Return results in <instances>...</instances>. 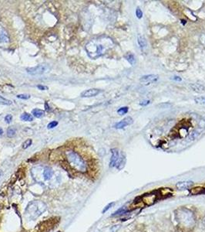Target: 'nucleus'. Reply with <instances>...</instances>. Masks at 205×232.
<instances>
[{
  "label": "nucleus",
  "instance_id": "17",
  "mask_svg": "<svg viewBox=\"0 0 205 232\" xmlns=\"http://www.w3.org/2000/svg\"><path fill=\"white\" fill-rule=\"evenodd\" d=\"M20 118H21L22 121H25V122H32L33 121V115L29 113H26V112H24L20 116Z\"/></svg>",
  "mask_w": 205,
  "mask_h": 232
},
{
  "label": "nucleus",
  "instance_id": "7",
  "mask_svg": "<svg viewBox=\"0 0 205 232\" xmlns=\"http://www.w3.org/2000/svg\"><path fill=\"white\" fill-rule=\"evenodd\" d=\"M133 122V120L131 117H126L125 118H123V120H121L120 122L116 123L115 125H114V128H117V129H121V128H123L124 127H127V126L131 125Z\"/></svg>",
  "mask_w": 205,
  "mask_h": 232
},
{
  "label": "nucleus",
  "instance_id": "24",
  "mask_svg": "<svg viewBox=\"0 0 205 232\" xmlns=\"http://www.w3.org/2000/svg\"><path fill=\"white\" fill-rule=\"evenodd\" d=\"M17 98L22 99V100H28V99L30 98V95H28V94H20V95H17Z\"/></svg>",
  "mask_w": 205,
  "mask_h": 232
},
{
  "label": "nucleus",
  "instance_id": "20",
  "mask_svg": "<svg viewBox=\"0 0 205 232\" xmlns=\"http://www.w3.org/2000/svg\"><path fill=\"white\" fill-rule=\"evenodd\" d=\"M12 101L8 100V99L4 98L3 97L0 96V104H4V105H10L12 104Z\"/></svg>",
  "mask_w": 205,
  "mask_h": 232
},
{
  "label": "nucleus",
  "instance_id": "8",
  "mask_svg": "<svg viewBox=\"0 0 205 232\" xmlns=\"http://www.w3.org/2000/svg\"><path fill=\"white\" fill-rule=\"evenodd\" d=\"M111 158H110V161H109V167L113 168L116 166L118 159L120 158V152L117 149H112L111 150Z\"/></svg>",
  "mask_w": 205,
  "mask_h": 232
},
{
  "label": "nucleus",
  "instance_id": "11",
  "mask_svg": "<svg viewBox=\"0 0 205 232\" xmlns=\"http://www.w3.org/2000/svg\"><path fill=\"white\" fill-rule=\"evenodd\" d=\"M193 185V182L191 181H182V182H178L176 185L177 188L179 190H187L190 189Z\"/></svg>",
  "mask_w": 205,
  "mask_h": 232
},
{
  "label": "nucleus",
  "instance_id": "2",
  "mask_svg": "<svg viewBox=\"0 0 205 232\" xmlns=\"http://www.w3.org/2000/svg\"><path fill=\"white\" fill-rule=\"evenodd\" d=\"M174 218L183 229H192L195 226V216L190 209L186 207H180L177 209L174 212Z\"/></svg>",
  "mask_w": 205,
  "mask_h": 232
},
{
  "label": "nucleus",
  "instance_id": "15",
  "mask_svg": "<svg viewBox=\"0 0 205 232\" xmlns=\"http://www.w3.org/2000/svg\"><path fill=\"white\" fill-rule=\"evenodd\" d=\"M137 42H138V45L141 49H144L146 47V39L144 36L139 34L137 36Z\"/></svg>",
  "mask_w": 205,
  "mask_h": 232
},
{
  "label": "nucleus",
  "instance_id": "23",
  "mask_svg": "<svg viewBox=\"0 0 205 232\" xmlns=\"http://www.w3.org/2000/svg\"><path fill=\"white\" fill-rule=\"evenodd\" d=\"M32 143H33V140L30 139L25 140V142H23V144H22V148H23L24 150H25V149H27V148H29V146H31Z\"/></svg>",
  "mask_w": 205,
  "mask_h": 232
},
{
  "label": "nucleus",
  "instance_id": "16",
  "mask_svg": "<svg viewBox=\"0 0 205 232\" xmlns=\"http://www.w3.org/2000/svg\"><path fill=\"white\" fill-rule=\"evenodd\" d=\"M44 114H45V112L41 110V109H39V108H35V109H33V112H32V115L37 118L43 117V116L44 115Z\"/></svg>",
  "mask_w": 205,
  "mask_h": 232
},
{
  "label": "nucleus",
  "instance_id": "25",
  "mask_svg": "<svg viewBox=\"0 0 205 232\" xmlns=\"http://www.w3.org/2000/svg\"><path fill=\"white\" fill-rule=\"evenodd\" d=\"M58 125V122L57 121H53V122H49V124L47 125V128H49V129H51V128H55L56 126H57Z\"/></svg>",
  "mask_w": 205,
  "mask_h": 232
},
{
  "label": "nucleus",
  "instance_id": "22",
  "mask_svg": "<svg viewBox=\"0 0 205 232\" xmlns=\"http://www.w3.org/2000/svg\"><path fill=\"white\" fill-rule=\"evenodd\" d=\"M194 101L197 104H205V97H197V98L194 99Z\"/></svg>",
  "mask_w": 205,
  "mask_h": 232
},
{
  "label": "nucleus",
  "instance_id": "30",
  "mask_svg": "<svg viewBox=\"0 0 205 232\" xmlns=\"http://www.w3.org/2000/svg\"><path fill=\"white\" fill-rule=\"evenodd\" d=\"M37 88L39 89V90H48V87L46 86H44V85H37Z\"/></svg>",
  "mask_w": 205,
  "mask_h": 232
},
{
  "label": "nucleus",
  "instance_id": "13",
  "mask_svg": "<svg viewBox=\"0 0 205 232\" xmlns=\"http://www.w3.org/2000/svg\"><path fill=\"white\" fill-rule=\"evenodd\" d=\"M125 165H126V157L125 155H124V154L121 153L120 155V158L119 159H118V162H117V165H116V167L119 169V170H120V169H123V167L125 166Z\"/></svg>",
  "mask_w": 205,
  "mask_h": 232
},
{
  "label": "nucleus",
  "instance_id": "19",
  "mask_svg": "<svg viewBox=\"0 0 205 232\" xmlns=\"http://www.w3.org/2000/svg\"><path fill=\"white\" fill-rule=\"evenodd\" d=\"M16 129L14 127H9L7 129V136L9 138H12L16 136Z\"/></svg>",
  "mask_w": 205,
  "mask_h": 232
},
{
  "label": "nucleus",
  "instance_id": "4",
  "mask_svg": "<svg viewBox=\"0 0 205 232\" xmlns=\"http://www.w3.org/2000/svg\"><path fill=\"white\" fill-rule=\"evenodd\" d=\"M47 210V205L41 201H32L25 208V215L29 220H35Z\"/></svg>",
  "mask_w": 205,
  "mask_h": 232
},
{
  "label": "nucleus",
  "instance_id": "14",
  "mask_svg": "<svg viewBox=\"0 0 205 232\" xmlns=\"http://www.w3.org/2000/svg\"><path fill=\"white\" fill-rule=\"evenodd\" d=\"M191 88L193 91L197 93H203L205 91V87L201 84H191Z\"/></svg>",
  "mask_w": 205,
  "mask_h": 232
},
{
  "label": "nucleus",
  "instance_id": "31",
  "mask_svg": "<svg viewBox=\"0 0 205 232\" xmlns=\"http://www.w3.org/2000/svg\"><path fill=\"white\" fill-rule=\"evenodd\" d=\"M173 80H174V81H181L182 79L180 78V77H178V76H174V77H173Z\"/></svg>",
  "mask_w": 205,
  "mask_h": 232
},
{
  "label": "nucleus",
  "instance_id": "28",
  "mask_svg": "<svg viewBox=\"0 0 205 232\" xmlns=\"http://www.w3.org/2000/svg\"><path fill=\"white\" fill-rule=\"evenodd\" d=\"M113 205H114V203H110V204H108L107 206H106L105 208H104V210H103V214H104V213H105V212H106V211H107L108 210H109V209L111 208V206H113Z\"/></svg>",
  "mask_w": 205,
  "mask_h": 232
},
{
  "label": "nucleus",
  "instance_id": "29",
  "mask_svg": "<svg viewBox=\"0 0 205 232\" xmlns=\"http://www.w3.org/2000/svg\"><path fill=\"white\" fill-rule=\"evenodd\" d=\"M151 103V101L149 100H146V101H141L140 102V104L141 105H142V106H146V105H147V104H149Z\"/></svg>",
  "mask_w": 205,
  "mask_h": 232
},
{
  "label": "nucleus",
  "instance_id": "12",
  "mask_svg": "<svg viewBox=\"0 0 205 232\" xmlns=\"http://www.w3.org/2000/svg\"><path fill=\"white\" fill-rule=\"evenodd\" d=\"M54 172L51 168L46 167L43 169V179L46 181L50 180L52 179V177H53Z\"/></svg>",
  "mask_w": 205,
  "mask_h": 232
},
{
  "label": "nucleus",
  "instance_id": "32",
  "mask_svg": "<svg viewBox=\"0 0 205 232\" xmlns=\"http://www.w3.org/2000/svg\"><path fill=\"white\" fill-rule=\"evenodd\" d=\"M45 107H46V111L50 110V109H49V106H48V104H47V103H46L45 104Z\"/></svg>",
  "mask_w": 205,
  "mask_h": 232
},
{
  "label": "nucleus",
  "instance_id": "1",
  "mask_svg": "<svg viewBox=\"0 0 205 232\" xmlns=\"http://www.w3.org/2000/svg\"><path fill=\"white\" fill-rule=\"evenodd\" d=\"M112 46L111 39L109 38H99L93 39L86 45V50L91 59L96 60L104 55Z\"/></svg>",
  "mask_w": 205,
  "mask_h": 232
},
{
  "label": "nucleus",
  "instance_id": "33",
  "mask_svg": "<svg viewBox=\"0 0 205 232\" xmlns=\"http://www.w3.org/2000/svg\"><path fill=\"white\" fill-rule=\"evenodd\" d=\"M2 133H3V130H2V128H0V136H2Z\"/></svg>",
  "mask_w": 205,
  "mask_h": 232
},
{
  "label": "nucleus",
  "instance_id": "21",
  "mask_svg": "<svg viewBox=\"0 0 205 232\" xmlns=\"http://www.w3.org/2000/svg\"><path fill=\"white\" fill-rule=\"evenodd\" d=\"M127 112H128V108L127 107H122V108H119L117 110V113L120 115H123L127 114Z\"/></svg>",
  "mask_w": 205,
  "mask_h": 232
},
{
  "label": "nucleus",
  "instance_id": "18",
  "mask_svg": "<svg viewBox=\"0 0 205 232\" xmlns=\"http://www.w3.org/2000/svg\"><path fill=\"white\" fill-rule=\"evenodd\" d=\"M125 58L129 62L130 64L134 65L136 63V58H135V56L133 55V53H127L125 55Z\"/></svg>",
  "mask_w": 205,
  "mask_h": 232
},
{
  "label": "nucleus",
  "instance_id": "27",
  "mask_svg": "<svg viewBox=\"0 0 205 232\" xmlns=\"http://www.w3.org/2000/svg\"><path fill=\"white\" fill-rule=\"evenodd\" d=\"M5 121H6V123H8V124L11 123L12 121V116L11 115H6V117H5Z\"/></svg>",
  "mask_w": 205,
  "mask_h": 232
},
{
  "label": "nucleus",
  "instance_id": "6",
  "mask_svg": "<svg viewBox=\"0 0 205 232\" xmlns=\"http://www.w3.org/2000/svg\"><path fill=\"white\" fill-rule=\"evenodd\" d=\"M159 79V76L156 74H147L142 76L140 78V82L143 85H150L153 83L157 81Z\"/></svg>",
  "mask_w": 205,
  "mask_h": 232
},
{
  "label": "nucleus",
  "instance_id": "9",
  "mask_svg": "<svg viewBox=\"0 0 205 232\" xmlns=\"http://www.w3.org/2000/svg\"><path fill=\"white\" fill-rule=\"evenodd\" d=\"M101 90L97 88H90L88 90H84L81 93V97L82 98H92L99 95Z\"/></svg>",
  "mask_w": 205,
  "mask_h": 232
},
{
  "label": "nucleus",
  "instance_id": "5",
  "mask_svg": "<svg viewBox=\"0 0 205 232\" xmlns=\"http://www.w3.org/2000/svg\"><path fill=\"white\" fill-rule=\"evenodd\" d=\"M49 70V67L48 64H39L33 67H29L26 68V71L29 74L31 75H40L45 74L46 72Z\"/></svg>",
  "mask_w": 205,
  "mask_h": 232
},
{
  "label": "nucleus",
  "instance_id": "10",
  "mask_svg": "<svg viewBox=\"0 0 205 232\" xmlns=\"http://www.w3.org/2000/svg\"><path fill=\"white\" fill-rule=\"evenodd\" d=\"M9 41L10 38L8 33H7V31L5 30L4 28L0 25V43H7Z\"/></svg>",
  "mask_w": 205,
  "mask_h": 232
},
{
  "label": "nucleus",
  "instance_id": "3",
  "mask_svg": "<svg viewBox=\"0 0 205 232\" xmlns=\"http://www.w3.org/2000/svg\"><path fill=\"white\" fill-rule=\"evenodd\" d=\"M66 159L70 167L79 173H85L87 171V165L83 158L76 151H66Z\"/></svg>",
  "mask_w": 205,
  "mask_h": 232
},
{
  "label": "nucleus",
  "instance_id": "26",
  "mask_svg": "<svg viewBox=\"0 0 205 232\" xmlns=\"http://www.w3.org/2000/svg\"><path fill=\"white\" fill-rule=\"evenodd\" d=\"M136 15H137V17L138 19H141L143 16V12L141 11V9H140V7H137V10H136Z\"/></svg>",
  "mask_w": 205,
  "mask_h": 232
}]
</instances>
